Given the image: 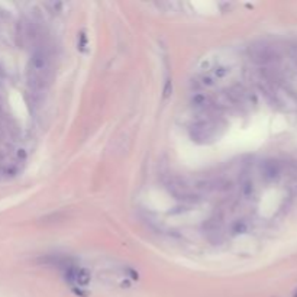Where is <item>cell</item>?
<instances>
[{"label": "cell", "instance_id": "obj_1", "mask_svg": "<svg viewBox=\"0 0 297 297\" xmlns=\"http://www.w3.org/2000/svg\"><path fill=\"white\" fill-rule=\"evenodd\" d=\"M218 123L215 120H200L199 123H196L191 129V136L196 141H210L218 135Z\"/></svg>", "mask_w": 297, "mask_h": 297}, {"label": "cell", "instance_id": "obj_6", "mask_svg": "<svg viewBox=\"0 0 297 297\" xmlns=\"http://www.w3.org/2000/svg\"><path fill=\"white\" fill-rule=\"evenodd\" d=\"M296 297H297V296H296Z\"/></svg>", "mask_w": 297, "mask_h": 297}, {"label": "cell", "instance_id": "obj_5", "mask_svg": "<svg viewBox=\"0 0 297 297\" xmlns=\"http://www.w3.org/2000/svg\"><path fill=\"white\" fill-rule=\"evenodd\" d=\"M242 191H243L245 196H249V194H251V191H252V186H251L249 181L243 183V186H242Z\"/></svg>", "mask_w": 297, "mask_h": 297}, {"label": "cell", "instance_id": "obj_3", "mask_svg": "<svg viewBox=\"0 0 297 297\" xmlns=\"http://www.w3.org/2000/svg\"><path fill=\"white\" fill-rule=\"evenodd\" d=\"M254 59L258 62H268L274 57V53L270 47L261 45V47H254Z\"/></svg>", "mask_w": 297, "mask_h": 297}, {"label": "cell", "instance_id": "obj_4", "mask_svg": "<svg viewBox=\"0 0 297 297\" xmlns=\"http://www.w3.org/2000/svg\"><path fill=\"white\" fill-rule=\"evenodd\" d=\"M248 229V223L245 221H237L234 225H232V232L234 234H242V232H246Z\"/></svg>", "mask_w": 297, "mask_h": 297}, {"label": "cell", "instance_id": "obj_2", "mask_svg": "<svg viewBox=\"0 0 297 297\" xmlns=\"http://www.w3.org/2000/svg\"><path fill=\"white\" fill-rule=\"evenodd\" d=\"M261 170H262V174H264V177L267 178V180H276V178L281 174V166H280V163L276 161V160H268V161H265V163L262 164Z\"/></svg>", "mask_w": 297, "mask_h": 297}]
</instances>
